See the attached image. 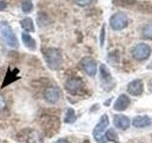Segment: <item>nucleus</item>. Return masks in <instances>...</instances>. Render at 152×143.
Returning a JSON list of instances; mask_svg holds the SVG:
<instances>
[{"mask_svg":"<svg viewBox=\"0 0 152 143\" xmlns=\"http://www.w3.org/2000/svg\"><path fill=\"white\" fill-rule=\"evenodd\" d=\"M45 61L50 70H58L63 64V55L61 50L57 48H49L44 52Z\"/></svg>","mask_w":152,"mask_h":143,"instance_id":"1","label":"nucleus"},{"mask_svg":"<svg viewBox=\"0 0 152 143\" xmlns=\"http://www.w3.org/2000/svg\"><path fill=\"white\" fill-rule=\"evenodd\" d=\"M0 33L9 47L13 48V49H17L19 47V40L15 32H13L11 25L7 21L0 22Z\"/></svg>","mask_w":152,"mask_h":143,"instance_id":"2","label":"nucleus"},{"mask_svg":"<svg viewBox=\"0 0 152 143\" xmlns=\"http://www.w3.org/2000/svg\"><path fill=\"white\" fill-rule=\"evenodd\" d=\"M109 124V119L107 114H103L100 118L99 122L97 123V125L94 127L92 136L94 137V139L96 140L98 143H106V139H104V133L107 130V127Z\"/></svg>","mask_w":152,"mask_h":143,"instance_id":"3","label":"nucleus"},{"mask_svg":"<svg viewBox=\"0 0 152 143\" xmlns=\"http://www.w3.org/2000/svg\"><path fill=\"white\" fill-rule=\"evenodd\" d=\"M128 17L126 14L124 13H114L109 19V24L110 27L114 31H122L128 25Z\"/></svg>","mask_w":152,"mask_h":143,"instance_id":"4","label":"nucleus"},{"mask_svg":"<svg viewBox=\"0 0 152 143\" xmlns=\"http://www.w3.org/2000/svg\"><path fill=\"white\" fill-rule=\"evenodd\" d=\"M43 122V127H44V133L48 136H53L54 133L59 131V118L55 116H47L44 117Z\"/></svg>","mask_w":152,"mask_h":143,"instance_id":"5","label":"nucleus"},{"mask_svg":"<svg viewBox=\"0 0 152 143\" xmlns=\"http://www.w3.org/2000/svg\"><path fill=\"white\" fill-rule=\"evenodd\" d=\"M151 48L149 45L145 44V43H140L137 44L132 50V56L134 57L136 60H145L147 59L151 55Z\"/></svg>","mask_w":152,"mask_h":143,"instance_id":"6","label":"nucleus"},{"mask_svg":"<svg viewBox=\"0 0 152 143\" xmlns=\"http://www.w3.org/2000/svg\"><path fill=\"white\" fill-rule=\"evenodd\" d=\"M65 88L66 92L70 94L75 95L78 94L84 88V82L83 80L79 77H69L66 80Z\"/></svg>","mask_w":152,"mask_h":143,"instance_id":"7","label":"nucleus"},{"mask_svg":"<svg viewBox=\"0 0 152 143\" xmlns=\"http://www.w3.org/2000/svg\"><path fill=\"white\" fill-rule=\"evenodd\" d=\"M100 76H101L102 86L104 91H107V92L110 91L113 88V86L115 85V82H114L112 75L107 69V67L104 64H102L100 67Z\"/></svg>","mask_w":152,"mask_h":143,"instance_id":"8","label":"nucleus"},{"mask_svg":"<svg viewBox=\"0 0 152 143\" xmlns=\"http://www.w3.org/2000/svg\"><path fill=\"white\" fill-rule=\"evenodd\" d=\"M81 68L89 76H94L97 73V63L92 57L86 56L80 62Z\"/></svg>","mask_w":152,"mask_h":143,"instance_id":"9","label":"nucleus"},{"mask_svg":"<svg viewBox=\"0 0 152 143\" xmlns=\"http://www.w3.org/2000/svg\"><path fill=\"white\" fill-rule=\"evenodd\" d=\"M61 97V92L59 88L49 87L44 91V98L50 104H55L58 102Z\"/></svg>","mask_w":152,"mask_h":143,"instance_id":"10","label":"nucleus"},{"mask_svg":"<svg viewBox=\"0 0 152 143\" xmlns=\"http://www.w3.org/2000/svg\"><path fill=\"white\" fill-rule=\"evenodd\" d=\"M127 92L134 97H139L144 93V82L141 79L132 80L127 85Z\"/></svg>","mask_w":152,"mask_h":143,"instance_id":"11","label":"nucleus"},{"mask_svg":"<svg viewBox=\"0 0 152 143\" xmlns=\"http://www.w3.org/2000/svg\"><path fill=\"white\" fill-rule=\"evenodd\" d=\"M130 104V98L128 95L122 94L119 95V97L116 99V101L113 104V109L117 112H123L127 109Z\"/></svg>","mask_w":152,"mask_h":143,"instance_id":"12","label":"nucleus"},{"mask_svg":"<svg viewBox=\"0 0 152 143\" xmlns=\"http://www.w3.org/2000/svg\"><path fill=\"white\" fill-rule=\"evenodd\" d=\"M113 123L116 128L120 130H127L130 126V120L125 114H115L113 117Z\"/></svg>","mask_w":152,"mask_h":143,"instance_id":"13","label":"nucleus"},{"mask_svg":"<svg viewBox=\"0 0 152 143\" xmlns=\"http://www.w3.org/2000/svg\"><path fill=\"white\" fill-rule=\"evenodd\" d=\"M18 74V70L17 69H13L12 71L11 68H9L6 74H5V77L3 80V84H2V88L6 87V86L12 84L13 82H15L16 80L20 79V76L17 75Z\"/></svg>","mask_w":152,"mask_h":143,"instance_id":"14","label":"nucleus"},{"mask_svg":"<svg viewBox=\"0 0 152 143\" xmlns=\"http://www.w3.org/2000/svg\"><path fill=\"white\" fill-rule=\"evenodd\" d=\"M151 119L148 116H135L132 120L133 126L136 128H144L147 127L151 124Z\"/></svg>","mask_w":152,"mask_h":143,"instance_id":"15","label":"nucleus"},{"mask_svg":"<svg viewBox=\"0 0 152 143\" xmlns=\"http://www.w3.org/2000/svg\"><path fill=\"white\" fill-rule=\"evenodd\" d=\"M22 41L26 48H28L30 51H35L36 50V42L33 39L32 36L28 35V32H22L21 35Z\"/></svg>","mask_w":152,"mask_h":143,"instance_id":"16","label":"nucleus"},{"mask_svg":"<svg viewBox=\"0 0 152 143\" xmlns=\"http://www.w3.org/2000/svg\"><path fill=\"white\" fill-rule=\"evenodd\" d=\"M28 143H44V137L43 135L36 130H31L28 133L27 137Z\"/></svg>","mask_w":152,"mask_h":143,"instance_id":"17","label":"nucleus"},{"mask_svg":"<svg viewBox=\"0 0 152 143\" xmlns=\"http://www.w3.org/2000/svg\"><path fill=\"white\" fill-rule=\"evenodd\" d=\"M20 26L24 31L27 32H35L34 29V24H33V20L31 17H25L20 21Z\"/></svg>","mask_w":152,"mask_h":143,"instance_id":"18","label":"nucleus"},{"mask_svg":"<svg viewBox=\"0 0 152 143\" xmlns=\"http://www.w3.org/2000/svg\"><path fill=\"white\" fill-rule=\"evenodd\" d=\"M112 4L116 7L129 8L137 4L136 0H112Z\"/></svg>","mask_w":152,"mask_h":143,"instance_id":"19","label":"nucleus"},{"mask_svg":"<svg viewBox=\"0 0 152 143\" xmlns=\"http://www.w3.org/2000/svg\"><path fill=\"white\" fill-rule=\"evenodd\" d=\"M77 119V116L75 114V111L72 108H68L66 109V112L65 114V118H64V121L66 124H72L76 121Z\"/></svg>","mask_w":152,"mask_h":143,"instance_id":"20","label":"nucleus"},{"mask_svg":"<svg viewBox=\"0 0 152 143\" xmlns=\"http://www.w3.org/2000/svg\"><path fill=\"white\" fill-rule=\"evenodd\" d=\"M104 138H107L108 141H111L114 143H119V136H118V133L115 131V129L110 128L106 132L104 133Z\"/></svg>","mask_w":152,"mask_h":143,"instance_id":"21","label":"nucleus"},{"mask_svg":"<svg viewBox=\"0 0 152 143\" xmlns=\"http://www.w3.org/2000/svg\"><path fill=\"white\" fill-rule=\"evenodd\" d=\"M21 9L24 13H31V10L33 9V4L31 2V0H23L21 3Z\"/></svg>","mask_w":152,"mask_h":143,"instance_id":"22","label":"nucleus"},{"mask_svg":"<svg viewBox=\"0 0 152 143\" xmlns=\"http://www.w3.org/2000/svg\"><path fill=\"white\" fill-rule=\"evenodd\" d=\"M142 35L147 39H152V22L145 26L142 30Z\"/></svg>","mask_w":152,"mask_h":143,"instance_id":"23","label":"nucleus"},{"mask_svg":"<svg viewBox=\"0 0 152 143\" xmlns=\"http://www.w3.org/2000/svg\"><path fill=\"white\" fill-rule=\"evenodd\" d=\"M93 0H75L76 4L78 5L80 7H86V6H88L89 4H91V2Z\"/></svg>","mask_w":152,"mask_h":143,"instance_id":"24","label":"nucleus"},{"mask_svg":"<svg viewBox=\"0 0 152 143\" xmlns=\"http://www.w3.org/2000/svg\"><path fill=\"white\" fill-rule=\"evenodd\" d=\"M100 38H101V41H100V43H101V47H103V45H104V25L103 28H102L101 36H100Z\"/></svg>","mask_w":152,"mask_h":143,"instance_id":"25","label":"nucleus"},{"mask_svg":"<svg viewBox=\"0 0 152 143\" xmlns=\"http://www.w3.org/2000/svg\"><path fill=\"white\" fill-rule=\"evenodd\" d=\"M7 8V3L3 1V0H0V12L3 11V10H5Z\"/></svg>","mask_w":152,"mask_h":143,"instance_id":"26","label":"nucleus"},{"mask_svg":"<svg viewBox=\"0 0 152 143\" xmlns=\"http://www.w3.org/2000/svg\"><path fill=\"white\" fill-rule=\"evenodd\" d=\"M5 105H6V102H5L2 95H0V110H2L5 107Z\"/></svg>","mask_w":152,"mask_h":143,"instance_id":"27","label":"nucleus"},{"mask_svg":"<svg viewBox=\"0 0 152 143\" xmlns=\"http://www.w3.org/2000/svg\"><path fill=\"white\" fill-rule=\"evenodd\" d=\"M53 143H69V141L66 139H65V138H60V139L54 141Z\"/></svg>","mask_w":152,"mask_h":143,"instance_id":"28","label":"nucleus"},{"mask_svg":"<svg viewBox=\"0 0 152 143\" xmlns=\"http://www.w3.org/2000/svg\"><path fill=\"white\" fill-rule=\"evenodd\" d=\"M148 69H152V63L150 64V65H148V67H147Z\"/></svg>","mask_w":152,"mask_h":143,"instance_id":"29","label":"nucleus"},{"mask_svg":"<svg viewBox=\"0 0 152 143\" xmlns=\"http://www.w3.org/2000/svg\"><path fill=\"white\" fill-rule=\"evenodd\" d=\"M151 138H152V135H151Z\"/></svg>","mask_w":152,"mask_h":143,"instance_id":"30","label":"nucleus"}]
</instances>
